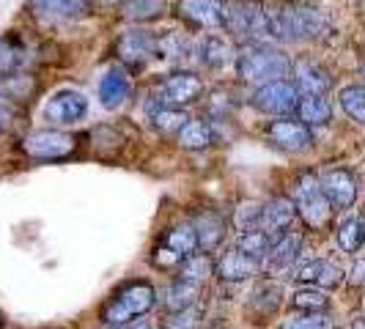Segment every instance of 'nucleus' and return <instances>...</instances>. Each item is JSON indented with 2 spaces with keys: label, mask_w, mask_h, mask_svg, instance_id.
I'll return each instance as SVG.
<instances>
[{
  "label": "nucleus",
  "mask_w": 365,
  "mask_h": 329,
  "mask_svg": "<svg viewBox=\"0 0 365 329\" xmlns=\"http://www.w3.org/2000/svg\"><path fill=\"white\" fill-rule=\"evenodd\" d=\"M269 33L277 41L297 44V41H316L329 33V17L313 3L286 0L274 11H269Z\"/></svg>",
  "instance_id": "1"
},
{
  "label": "nucleus",
  "mask_w": 365,
  "mask_h": 329,
  "mask_svg": "<svg viewBox=\"0 0 365 329\" xmlns=\"http://www.w3.org/2000/svg\"><path fill=\"white\" fill-rule=\"evenodd\" d=\"M237 74L242 83L247 85H269V83H280L292 74V61L283 50H277L272 44H247L242 53L237 55Z\"/></svg>",
  "instance_id": "2"
},
{
  "label": "nucleus",
  "mask_w": 365,
  "mask_h": 329,
  "mask_svg": "<svg viewBox=\"0 0 365 329\" xmlns=\"http://www.w3.org/2000/svg\"><path fill=\"white\" fill-rule=\"evenodd\" d=\"M154 305H157L154 286L146 280H132L108 302V308L102 310V321L108 327H129L140 315L154 310Z\"/></svg>",
  "instance_id": "3"
},
{
  "label": "nucleus",
  "mask_w": 365,
  "mask_h": 329,
  "mask_svg": "<svg viewBox=\"0 0 365 329\" xmlns=\"http://www.w3.org/2000/svg\"><path fill=\"white\" fill-rule=\"evenodd\" d=\"M225 31L247 47V44H261L269 33V11L261 6V0H228L225 3Z\"/></svg>",
  "instance_id": "4"
},
{
  "label": "nucleus",
  "mask_w": 365,
  "mask_h": 329,
  "mask_svg": "<svg viewBox=\"0 0 365 329\" xmlns=\"http://www.w3.org/2000/svg\"><path fill=\"white\" fill-rule=\"evenodd\" d=\"M294 206H297V214L302 217V222L313 231L327 228L329 217H332V206L322 189V182L313 173L299 176V182L294 187Z\"/></svg>",
  "instance_id": "5"
},
{
  "label": "nucleus",
  "mask_w": 365,
  "mask_h": 329,
  "mask_svg": "<svg viewBox=\"0 0 365 329\" xmlns=\"http://www.w3.org/2000/svg\"><path fill=\"white\" fill-rule=\"evenodd\" d=\"M77 135L72 132H61V129H38L31 132L25 140H22V151L36 160V162H50V160H63V157H72L77 151Z\"/></svg>",
  "instance_id": "6"
},
{
  "label": "nucleus",
  "mask_w": 365,
  "mask_h": 329,
  "mask_svg": "<svg viewBox=\"0 0 365 329\" xmlns=\"http://www.w3.org/2000/svg\"><path fill=\"white\" fill-rule=\"evenodd\" d=\"M253 108L258 113H269V115H292L299 108V91L297 85L289 80H280V83H269V85H261L253 93Z\"/></svg>",
  "instance_id": "7"
},
{
  "label": "nucleus",
  "mask_w": 365,
  "mask_h": 329,
  "mask_svg": "<svg viewBox=\"0 0 365 329\" xmlns=\"http://www.w3.org/2000/svg\"><path fill=\"white\" fill-rule=\"evenodd\" d=\"M88 115V99L80 91H58L50 96V102L44 105V118L55 127H72L80 124Z\"/></svg>",
  "instance_id": "8"
},
{
  "label": "nucleus",
  "mask_w": 365,
  "mask_h": 329,
  "mask_svg": "<svg viewBox=\"0 0 365 329\" xmlns=\"http://www.w3.org/2000/svg\"><path fill=\"white\" fill-rule=\"evenodd\" d=\"M203 93V83L192 72H173L160 83V102L165 108H184L198 102Z\"/></svg>",
  "instance_id": "9"
},
{
  "label": "nucleus",
  "mask_w": 365,
  "mask_h": 329,
  "mask_svg": "<svg viewBox=\"0 0 365 329\" xmlns=\"http://www.w3.org/2000/svg\"><path fill=\"white\" fill-rule=\"evenodd\" d=\"M115 55L127 66H143L154 55H160V38L148 31H127L115 41Z\"/></svg>",
  "instance_id": "10"
},
{
  "label": "nucleus",
  "mask_w": 365,
  "mask_h": 329,
  "mask_svg": "<svg viewBox=\"0 0 365 329\" xmlns=\"http://www.w3.org/2000/svg\"><path fill=\"white\" fill-rule=\"evenodd\" d=\"M344 269L338 263H332L327 258H311V261H302L297 269H294V280L302 283V286H313V288H322V291H332L344 283Z\"/></svg>",
  "instance_id": "11"
},
{
  "label": "nucleus",
  "mask_w": 365,
  "mask_h": 329,
  "mask_svg": "<svg viewBox=\"0 0 365 329\" xmlns=\"http://www.w3.org/2000/svg\"><path fill=\"white\" fill-rule=\"evenodd\" d=\"M267 137L272 140L277 148L289 151V154H302L313 146V132L311 127H305L302 121L294 118H277L267 127Z\"/></svg>",
  "instance_id": "12"
},
{
  "label": "nucleus",
  "mask_w": 365,
  "mask_h": 329,
  "mask_svg": "<svg viewBox=\"0 0 365 329\" xmlns=\"http://www.w3.org/2000/svg\"><path fill=\"white\" fill-rule=\"evenodd\" d=\"M179 11L192 28H225V0H182Z\"/></svg>",
  "instance_id": "13"
},
{
  "label": "nucleus",
  "mask_w": 365,
  "mask_h": 329,
  "mask_svg": "<svg viewBox=\"0 0 365 329\" xmlns=\"http://www.w3.org/2000/svg\"><path fill=\"white\" fill-rule=\"evenodd\" d=\"M322 189L332 209H351L357 201V179L344 167H332L322 176Z\"/></svg>",
  "instance_id": "14"
},
{
  "label": "nucleus",
  "mask_w": 365,
  "mask_h": 329,
  "mask_svg": "<svg viewBox=\"0 0 365 329\" xmlns=\"http://www.w3.org/2000/svg\"><path fill=\"white\" fill-rule=\"evenodd\" d=\"M192 228L198 234V247L203 253H212L217 250L220 244L228 236V222L220 214L217 209H203L192 217Z\"/></svg>",
  "instance_id": "15"
},
{
  "label": "nucleus",
  "mask_w": 365,
  "mask_h": 329,
  "mask_svg": "<svg viewBox=\"0 0 365 329\" xmlns=\"http://www.w3.org/2000/svg\"><path fill=\"white\" fill-rule=\"evenodd\" d=\"M294 217H297V206H294L292 198H272V201L264 203L261 225L258 228L274 241V239H280L292 228Z\"/></svg>",
  "instance_id": "16"
},
{
  "label": "nucleus",
  "mask_w": 365,
  "mask_h": 329,
  "mask_svg": "<svg viewBox=\"0 0 365 329\" xmlns=\"http://www.w3.org/2000/svg\"><path fill=\"white\" fill-rule=\"evenodd\" d=\"M294 85L305 96H324L332 85V77L324 66H319L313 61H297L294 63Z\"/></svg>",
  "instance_id": "17"
},
{
  "label": "nucleus",
  "mask_w": 365,
  "mask_h": 329,
  "mask_svg": "<svg viewBox=\"0 0 365 329\" xmlns=\"http://www.w3.org/2000/svg\"><path fill=\"white\" fill-rule=\"evenodd\" d=\"M215 272H217V277L225 280V283H242V280H247V277H253V274L261 272V261L245 256L242 250L234 247V250H228V253L220 256Z\"/></svg>",
  "instance_id": "18"
},
{
  "label": "nucleus",
  "mask_w": 365,
  "mask_h": 329,
  "mask_svg": "<svg viewBox=\"0 0 365 329\" xmlns=\"http://www.w3.org/2000/svg\"><path fill=\"white\" fill-rule=\"evenodd\" d=\"M28 9L44 22H63L88 11L86 0H28Z\"/></svg>",
  "instance_id": "19"
},
{
  "label": "nucleus",
  "mask_w": 365,
  "mask_h": 329,
  "mask_svg": "<svg viewBox=\"0 0 365 329\" xmlns=\"http://www.w3.org/2000/svg\"><path fill=\"white\" fill-rule=\"evenodd\" d=\"M299 253H302V234H283L280 239H274L267 253V269L269 272L292 269L299 261Z\"/></svg>",
  "instance_id": "20"
},
{
  "label": "nucleus",
  "mask_w": 365,
  "mask_h": 329,
  "mask_svg": "<svg viewBox=\"0 0 365 329\" xmlns=\"http://www.w3.org/2000/svg\"><path fill=\"white\" fill-rule=\"evenodd\" d=\"M132 96V80L127 77V72L121 69H108L102 83H99V102L102 108L118 110L124 102H129Z\"/></svg>",
  "instance_id": "21"
},
{
  "label": "nucleus",
  "mask_w": 365,
  "mask_h": 329,
  "mask_svg": "<svg viewBox=\"0 0 365 329\" xmlns=\"http://www.w3.org/2000/svg\"><path fill=\"white\" fill-rule=\"evenodd\" d=\"M280 305H283V288L277 283H261L256 286V291L250 293L247 308L256 318H267V315H274Z\"/></svg>",
  "instance_id": "22"
},
{
  "label": "nucleus",
  "mask_w": 365,
  "mask_h": 329,
  "mask_svg": "<svg viewBox=\"0 0 365 329\" xmlns=\"http://www.w3.org/2000/svg\"><path fill=\"white\" fill-rule=\"evenodd\" d=\"M198 296H201V286H192V283L176 280V283H170V286H168L163 305H165V310L173 315V313H182V310L195 308Z\"/></svg>",
  "instance_id": "23"
},
{
  "label": "nucleus",
  "mask_w": 365,
  "mask_h": 329,
  "mask_svg": "<svg viewBox=\"0 0 365 329\" xmlns=\"http://www.w3.org/2000/svg\"><path fill=\"white\" fill-rule=\"evenodd\" d=\"M335 236H338V247H341L344 253H349V256L360 253L365 244V219L357 217V214H351V217H346L338 225Z\"/></svg>",
  "instance_id": "24"
},
{
  "label": "nucleus",
  "mask_w": 365,
  "mask_h": 329,
  "mask_svg": "<svg viewBox=\"0 0 365 329\" xmlns=\"http://www.w3.org/2000/svg\"><path fill=\"white\" fill-rule=\"evenodd\" d=\"M165 247L173 250L179 258L195 256V250H201V247H198V234H195L192 222H182V225L170 228V234L165 236Z\"/></svg>",
  "instance_id": "25"
},
{
  "label": "nucleus",
  "mask_w": 365,
  "mask_h": 329,
  "mask_svg": "<svg viewBox=\"0 0 365 329\" xmlns=\"http://www.w3.org/2000/svg\"><path fill=\"white\" fill-rule=\"evenodd\" d=\"M297 113H299V121L305 127H324L332 118V108H329V102L324 96H305V99H299Z\"/></svg>",
  "instance_id": "26"
},
{
  "label": "nucleus",
  "mask_w": 365,
  "mask_h": 329,
  "mask_svg": "<svg viewBox=\"0 0 365 329\" xmlns=\"http://www.w3.org/2000/svg\"><path fill=\"white\" fill-rule=\"evenodd\" d=\"M212 274H215V261L209 256H203V253H195V256L184 258L182 266H179V280L192 283V286H203Z\"/></svg>",
  "instance_id": "27"
},
{
  "label": "nucleus",
  "mask_w": 365,
  "mask_h": 329,
  "mask_svg": "<svg viewBox=\"0 0 365 329\" xmlns=\"http://www.w3.org/2000/svg\"><path fill=\"white\" fill-rule=\"evenodd\" d=\"M25 61V44L14 33L0 36V77L3 74H17V69Z\"/></svg>",
  "instance_id": "28"
},
{
  "label": "nucleus",
  "mask_w": 365,
  "mask_h": 329,
  "mask_svg": "<svg viewBox=\"0 0 365 329\" xmlns=\"http://www.w3.org/2000/svg\"><path fill=\"white\" fill-rule=\"evenodd\" d=\"M168 0H124L121 3V14L129 22H151L165 14Z\"/></svg>",
  "instance_id": "29"
},
{
  "label": "nucleus",
  "mask_w": 365,
  "mask_h": 329,
  "mask_svg": "<svg viewBox=\"0 0 365 329\" xmlns=\"http://www.w3.org/2000/svg\"><path fill=\"white\" fill-rule=\"evenodd\" d=\"M176 137H179V146L187 148V151H203V148L212 146V127H209L206 121L190 118L187 127H184Z\"/></svg>",
  "instance_id": "30"
},
{
  "label": "nucleus",
  "mask_w": 365,
  "mask_h": 329,
  "mask_svg": "<svg viewBox=\"0 0 365 329\" xmlns=\"http://www.w3.org/2000/svg\"><path fill=\"white\" fill-rule=\"evenodd\" d=\"M198 53H201V61L206 69H222L225 63L234 61V50L228 47V41H222L217 36L206 38L201 47H198Z\"/></svg>",
  "instance_id": "31"
},
{
  "label": "nucleus",
  "mask_w": 365,
  "mask_h": 329,
  "mask_svg": "<svg viewBox=\"0 0 365 329\" xmlns=\"http://www.w3.org/2000/svg\"><path fill=\"white\" fill-rule=\"evenodd\" d=\"M292 308L302 313H327L329 296H327V291H322V288L305 286V288H299V291L292 293Z\"/></svg>",
  "instance_id": "32"
},
{
  "label": "nucleus",
  "mask_w": 365,
  "mask_h": 329,
  "mask_svg": "<svg viewBox=\"0 0 365 329\" xmlns=\"http://www.w3.org/2000/svg\"><path fill=\"white\" fill-rule=\"evenodd\" d=\"M190 115L184 113L182 108H160L154 115H151V127L157 129L160 135H179L184 127H187Z\"/></svg>",
  "instance_id": "33"
},
{
  "label": "nucleus",
  "mask_w": 365,
  "mask_h": 329,
  "mask_svg": "<svg viewBox=\"0 0 365 329\" xmlns=\"http://www.w3.org/2000/svg\"><path fill=\"white\" fill-rule=\"evenodd\" d=\"M272 247V239L267 236L261 228H253V231H242L237 239V250H242L245 256L256 258V261H264L267 253Z\"/></svg>",
  "instance_id": "34"
},
{
  "label": "nucleus",
  "mask_w": 365,
  "mask_h": 329,
  "mask_svg": "<svg viewBox=\"0 0 365 329\" xmlns=\"http://www.w3.org/2000/svg\"><path fill=\"white\" fill-rule=\"evenodd\" d=\"M341 108L351 121L365 127V88L363 85H349L341 91Z\"/></svg>",
  "instance_id": "35"
},
{
  "label": "nucleus",
  "mask_w": 365,
  "mask_h": 329,
  "mask_svg": "<svg viewBox=\"0 0 365 329\" xmlns=\"http://www.w3.org/2000/svg\"><path fill=\"white\" fill-rule=\"evenodd\" d=\"M261 212H264V203H256V201L242 203L237 209V217H234L239 231H253V228H258L261 225Z\"/></svg>",
  "instance_id": "36"
},
{
  "label": "nucleus",
  "mask_w": 365,
  "mask_h": 329,
  "mask_svg": "<svg viewBox=\"0 0 365 329\" xmlns=\"http://www.w3.org/2000/svg\"><path fill=\"white\" fill-rule=\"evenodd\" d=\"M280 329H332L327 313H302L297 318H289Z\"/></svg>",
  "instance_id": "37"
},
{
  "label": "nucleus",
  "mask_w": 365,
  "mask_h": 329,
  "mask_svg": "<svg viewBox=\"0 0 365 329\" xmlns=\"http://www.w3.org/2000/svg\"><path fill=\"white\" fill-rule=\"evenodd\" d=\"M165 329H201V310L198 308H190V310L173 313L168 318Z\"/></svg>",
  "instance_id": "38"
},
{
  "label": "nucleus",
  "mask_w": 365,
  "mask_h": 329,
  "mask_svg": "<svg viewBox=\"0 0 365 329\" xmlns=\"http://www.w3.org/2000/svg\"><path fill=\"white\" fill-rule=\"evenodd\" d=\"M187 50V41L179 33H165L160 36V55L163 58H182Z\"/></svg>",
  "instance_id": "39"
},
{
  "label": "nucleus",
  "mask_w": 365,
  "mask_h": 329,
  "mask_svg": "<svg viewBox=\"0 0 365 329\" xmlns=\"http://www.w3.org/2000/svg\"><path fill=\"white\" fill-rule=\"evenodd\" d=\"M6 88L14 91V99H28V93L34 91V83H31L28 74H11L9 83H6Z\"/></svg>",
  "instance_id": "40"
},
{
  "label": "nucleus",
  "mask_w": 365,
  "mask_h": 329,
  "mask_svg": "<svg viewBox=\"0 0 365 329\" xmlns=\"http://www.w3.org/2000/svg\"><path fill=\"white\" fill-rule=\"evenodd\" d=\"M14 121H17V108H14V102L6 99V96H0V135L14 127Z\"/></svg>",
  "instance_id": "41"
},
{
  "label": "nucleus",
  "mask_w": 365,
  "mask_h": 329,
  "mask_svg": "<svg viewBox=\"0 0 365 329\" xmlns=\"http://www.w3.org/2000/svg\"><path fill=\"white\" fill-rule=\"evenodd\" d=\"M349 283H351V286H365V258H363V261H357V263L351 266Z\"/></svg>",
  "instance_id": "42"
},
{
  "label": "nucleus",
  "mask_w": 365,
  "mask_h": 329,
  "mask_svg": "<svg viewBox=\"0 0 365 329\" xmlns=\"http://www.w3.org/2000/svg\"><path fill=\"white\" fill-rule=\"evenodd\" d=\"M351 329H365V318H354V324H351Z\"/></svg>",
  "instance_id": "43"
},
{
  "label": "nucleus",
  "mask_w": 365,
  "mask_h": 329,
  "mask_svg": "<svg viewBox=\"0 0 365 329\" xmlns=\"http://www.w3.org/2000/svg\"><path fill=\"white\" fill-rule=\"evenodd\" d=\"M129 329H151L148 324H135V327H129Z\"/></svg>",
  "instance_id": "44"
},
{
  "label": "nucleus",
  "mask_w": 365,
  "mask_h": 329,
  "mask_svg": "<svg viewBox=\"0 0 365 329\" xmlns=\"http://www.w3.org/2000/svg\"><path fill=\"white\" fill-rule=\"evenodd\" d=\"M212 329H228V327H212Z\"/></svg>",
  "instance_id": "45"
},
{
  "label": "nucleus",
  "mask_w": 365,
  "mask_h": 329,
  "mask_svg": "<svg viewBox=\"0 0 365 329\" xmlns=\"http://www.w3.org/2000/svg\"><path fill=\"white\" fill-rule=\"evenodd\" d=\"M0 329H3V321H0Z\"/></svg>",
  "instance_id": "46"
},
{
  "label": "nucleus",
  "mask_w": 365,
  "mask_h": 329,
  "mask_svg": "<svg viewBox=\"0 0 365 329\" xmlns=\"http://www.w3.org/2000/svg\"><path fill=\"white\" fill-rule=\"evenodd\" d=\"M363 72H365V63H363Z\"/></svg>",
  "instance_id": "47"
},
{
  "label": "nucleus",
  "mask_w": 365,
  "mask_h": 329,
  "mask_svg": "<svg viewBox=\"0 0 365 329\" xmlns=\"http://www.w3.org/2000/svg\"><path fill=\"white\" fill-rule=\"evenodd\" d=\"M363 3H365V0H363Z\"/></svg>",
  "instance_id": "48"
}]
</instances>
